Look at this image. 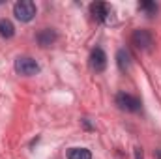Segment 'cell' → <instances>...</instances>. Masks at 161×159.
<instances>
[{
  "label": "cell",
  "instance_id": "cell-3",
  "mask_svg": "<svg viewBox=\"0 0 161 159\" xmlns=\"http://www.w3.org/2000/svg\"><path fill=\"white\" fill-rule=\"evenodd\" d=\"M90 13L97 23H111L113 21V8L105 2H94L90 4Z\"/></svg>",
  "mask_w": 161,
  "mask_h": 159
},
{
  "label": "cell",
  "instance_id": "cell-10",
  "mask_svg": "<svg viewBox=\"0 0 161 159\" xmlns=\"http://www.w3.org/2000/svg\"><path fill=\"white\" fill-rule=\"evenodd\" d=\"M68 159H92V154L86 148H71L68 152Z\"/></svg>",
  "mask_w": 161,
  "mask_h": 159
},
{
  "label": "cell",
  "instance_id": "cell-6",
  "mask_svg": "<svg viewBox=\"0 0 161 159\" xmlns=\"http://www.w3.org/2000/svg\"><path fill=\"white\" fill-rule=\"evenodd\" d=\"M90 68H92L96 73L105 71V68H107V54H105L103 49L96 47V49L90 52Z\"/></svg>",
  "mask_w": 161,
  "mask_h": 159
},
{
  "label": "cell",
  "instance_id": "cell-2",
  "mask_svg": "<svg viewBox=\"0 0 161 159\" xmlns=\"http://www.w3.org/2000/svg\"><path fill=\"white\" fill-rule=\"evenodd\" d=\"M15 71L25 77H32V75L40 73V64L30 56H19L15 60Z\"/></svg>",
  "mask_w": 161,
  "mask_h": 159
},
{
  "label": "cell",
  "instance_id": "cell-5",
  "mask_svg": "<svg viewBox=\"0 0 161 159\" xmlns=\"http://www.w3.org/2000/svg\"><path fill=\"white\" fill-rule=\"evenodd\" d=\"M116 105L120 107L122 111H125V112H139L141 111V101L135 96L125 94V92L116 94Z\"/></svg>",
  "mask_w": 161,
  "mask_h": 159
},
{
  "label": "cell",
  "instance_id": "cell-7",
  "mask_svg": "<svg viewBox=\"0 0 161 159\" xmlns=\"http://www.w3.org/2000/svg\"><path fill=\"white\" fill-rule=\"evenodd\" d=\"M56 32L53 30V28H43V30H40L38 34H36V41L40 43L41 47H51L54 41H56Z\"/></svg>",
  "mask_w": 161,
  "mask_h": 159
},
{
  "label": "cell",
  "instance_id": "cell-4",
  "mask_svg": "<svg viewBox=\"0 0 161 159\" xmlns=\"http://www.w3.org/2000/svg\"><path fill=\"white\" fill-rule=\"evenodd\" d=\"M131 43H133L139 51H150L152 45H154V36H152V32L139 28V30H135V32L131 34Z\"/></svg>",
  "mask_w": 161,
  "mask_h": 159
},
{
  "label": "cell",
  "instance_id": "cell-8",
  "mask_svg": "<svg viewBox=\"0 0 161 159\" xmlns=\"http://www.w3.org/2000/svg\"><path fill=\"white\" fill-rule=\"evenodd\" d=\"M116 64H118L120 71H124V73L129 71V68H131V54H129L127 49H120L116 52Z\"/></svg>",
  "mask_w": 161,
  "mask_h": 159
},
{
  "label": "cell",
  "instance_id": "cell-12",
  "mask_svg": "<svg viewBox=\"0 0 161 159\" xmlns=\"http://www.w3.org/2000/svg\"><path fill=\"white\" fill-rule=\"evenodd\" d=\"M135 159H144L142 157V150H141V148H135Z\"/></svg>",
  "mask_w": 161,
  "mask_h": 159
},
{
  "label": "cell",
  "instance_id": "cell-1",
  "mask_svg": "<svg viewBox=\"0 0 161 159\" xmlns=\"http://www.w3.org/2000/svg\"><path fill=\"white\" fill-rule=\"evenodd\" d=\"M13 15L21 23H30L36 17V4L32 0H19L13 6Z\"/></svg>",
  "mask_w": 161,
  "mask_h": 159
},
{
  "label": "cell",
  "instance_id": "cell-9",
  "mask_svg": "<svg viewBox=\"0 0 161 159\" xmlns=\"http://www.w3.org/2000/svg\"><path fill=\"white\" fill-rule=\"evenodd\" d=\"M13 34H15L13 23L8 21V19H0V36L6 38V40H9V38H13Z\"/></svg>",
  "mask_w": 161,
  "mask_h": 159
},
{
  "label": "cell",
  "instance_id": "cell-11",
  "mask_svg": "<svg viewBox=\"0 0 161 159\" xmlns=\"http://www.w3.org/2000/svg\"><path fill=\"white\" fill-rule=\"evenodd\" d=\"M139 9H142L148 17H154V15L158 13V9H159V8H158V4H156V2H141V4H139Z\"/></svg>",
  "mask_w": 161,
  "mask_h": 159
}]
</instances>
